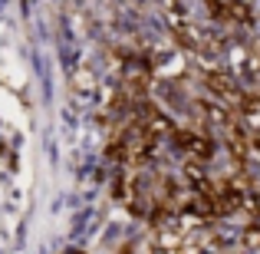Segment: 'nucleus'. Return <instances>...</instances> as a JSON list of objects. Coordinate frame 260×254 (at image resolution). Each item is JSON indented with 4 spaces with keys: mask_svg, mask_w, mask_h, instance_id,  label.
I'll list each match as a JSON object with an SVG mask.
<instances>
[{
    "mask_svg": "<svg viewBox=\"0 0 260 254\" xmlns=\"http://www.w3.org/2000/svg\"><path fill=\"white\" fill-rule=\"evenodd\" d=\"M201 83H204V89H208L211 99H217L221 106H228L231 112H241V106H244V99H247V93L237 86V79L231 76V73H224V70H204Z\"/></svg>",
    "mask_w": 260,
    "mask_h": 254,
    "instance_id": "f257e3e1",
    "label": "nucleus"
},
{
    "mask_svg": "<svg viewBox=\"0 0 260 254\" xmlns=\"http://www.w3.org/2000/svg\"><path fill=\"white\" fill-rule=\"evenodd\" d=\"M175 146L181 149L184 159H201L208 162L211 152H214V142H211L208 126H188V129H175Z\"/></svg>",
    "mask_w": 260,
    "mask_h": 254,
    "instance_id": "f03ea898",
    "label": "nucleus"
},
{
    "mask_svg": "<svg viewBox=\"0 0 260 254\" xmlns=\"http://www.w3.org/2000/svg\"><path fill=\"white\" fill-rule=\"evenodd\" d=\"M95 86H99V83H95V73H92V70H79L76 79H73V93L83 96V99L95 93Z\"/></svg>",
    "mask_w": 260,
    "mask_h": 254,
    "instance_id": "7ed1b4c3",
    "label": "nucleus"
},
{
    "mask_svg": "<svg viewBox=\"0 0 260 254\" xmlns=\"http://www.w3.org/2000/svg\"><path fill=\"white\" fill-rule=\"evenodd\" d=\"M237 241H241L244 251H260V224H247V228L237 235Z\"/></svg>",
    "mask_w": 260,
    "mask_h": 254,
    "instance_id": "20e7f679",
    "label": "nucleus"
},
{
    "mask_svg": "<svg viewBox=\"0 0 260 254\" xmlns=\"http://www.w3.org/2000/svg\"><path fill=\"white\" fill-rule=\"evenodd\" d=\"M241 211H247L250 218H260V191H257V188L250 191V195L241 198Z\"/></svg>",
    "mask_w": 260,
    "mask_h": 254,
    "instance_id": "39448f33",
    "label": "nucleus"
}]
</instances>
